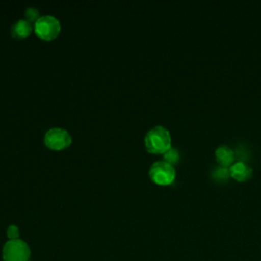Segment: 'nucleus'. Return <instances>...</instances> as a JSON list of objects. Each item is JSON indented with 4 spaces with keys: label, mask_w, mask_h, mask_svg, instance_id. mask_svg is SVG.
I'll use <instances>...</instances> for the list:
<instances>
[{
    "label": "nucleus",
    "mask_w": 261,
    "mask_h": 261,
    "mask_svg": "<svg viewBox=\"0 0 261 261\" xmlns=\"http://www.w3.org/2000/svg\"><path fill=\"white\" fill-rule=\"evenodd\" d=\"M3 261H30V246L20 239L7 241L2 249Z\"/></svg>",
    "instance_id": "f03ea898"
},
{
    "label": "nucleus",
    "mask_w": 261,
    "mask_h": 261,
    "mask_svg": "<svg viewBox=\"0 0 261 261\" xmlns=\"http://www.w3.org/2000/svg\"><path fill=\"white\" fill-rule=\"evenodd\" d=\"M36 35L45 41H51L55 39L61 30V24L58 18L53 15H42L34 24Z\"/></svg>",
    "instance_id": "7ed1b4c3"
},
{
    "label": "nucleus",
    "mask_w": 261,
    "mask_h": 261,
    "mask_svg": "<svg viewBox=\"0 0 261 261\" xmlns=\"http://www.w3.org/2000/svg\"><path fill=\"white\" fill-rule=\"evenodd\" d=\"M149 176L158 185H169L175 177V168L165 160L155 161L149 168Z\"/></svg>",
    "instance_id": "20e7f679"
},
{
    "label": "nucleus",
    "mask_w": 261,
    "mask_h": 261,
    "mask_svg": "<svg viewBox=\"0 0 261 261\" xmlns=\"http://www.w3.org/2000/svg\"><path fill=\"white\" fill-rule=\"evenodd\" d=\"M177 158H178V154H177V152H176V150H174V149H169V150H167L165 153H164V159H165V161H167V162H169V163H173V162H175L176 160H177Z\"/></svg>",
    "instance_id": "9d476101"
},
{
    "label": "nucleus",
    "mask_w": 261,
    "mask_h": 261,
    "mask_svg": "<svg viewBox=\"0 0 261 261\" xmlns=\"http://www.w3.org/2000/svg\"><path fill=\"white\" fill-rule=\"evenodd\" d=\"M229 174L237 180L239 181H244L249 179L252 176L253 169L252 167L244 162V161H237L233 162L229 167H228Z\"/></svg>",
    "instance_id": "423d86ee"
},
{
    "label": "nucleus",
    "mask_w": 261,
    "mask_h": 261,
    "mask_svg": "<svg viewBox=\"0 0 261 261\" xmlns=\"http://www.w3.org/2000/svg\"><path fill=\"white\" fill-rule=\"evenodd\" d=\"M32 30L33 28L30 21L27 19H18L11 27V35L15 39H24L31 34Z\"/></svg>",
    "instance_id": "6e6552de"
},
{
    "label": "nucleus",
    "mask_w": 261,
    "mask_h": 261,
    "mask_svg": "<svg viewBox=\"0 0 261 261\" xmlns=\"http://www.w3.org/2000/svg\"><path fill=\"white\" fill-rule=\"evenodd\" d=\"M18 236H19L18 227L14 224H10L7 228V237L9 238V240H16L18 239Z\"/></svg>",
    "instance_id": "9b49d317"
},
{
    "label": "nucleus",
    "mask_w": 261,
    "mask_h": 261,
    "mask_svg": "<svg viewBox=\"0 0 261 261\" xmlns=\"http://www.w3.org/2000/svg\"><path fill=\"white\" fill-rule=\"evenodd\" d=\"M70 134L62 127H51L44 136L45 145L53 150H62L71 144Z\"/></svg>",
    "instance_id": "39448f33"
},
{
    "label": "nucleus",
    "mask_w": 261,
    "mask_h": 261,
    "mask_svg": "<svg viewBox=\"0 0 261 261\" xmlns=\"http://www.w3.org/2000/svg\"><path fill=\"white\" fill-rule=\"evenodd\" d=\"M24 14H25L28 21H36L40 17L38 9H36L34 7H28L24 11Z\"/></svg>",
    "instance_id": "1a4fd4ad"
},
{
    "label": "nucleus",
    "mask_w": 261,
    "mask_h": 261,
    "mask_svg": "<svg viewBox=\"0 0 261 261\" xmlns=\"http://www.w3.org/2000/svg\"><path fill=\"white\" fill-rule=\"evenodd\" d=\"M215 157L220 165L229 167L234 161V152L229 146L220 145L215 150Z\"/></svg>",
    "instance_id": "0eeeda50"
},
{
    "label": "nucleus",
    "mask_w": 261,
    "mask_h": 261,
    "mask_svg": "<svg viewBox=\"0 0 261 261\" xmlns=\"http://www.w3.org/2000/svg\"><path fill=\"white\" fill-rule=\"evenodd\" d=\"M145 147L153 154H164L171 148V136L163 125H155L145 136Z\"/></svg>",
    "instance_id": "f257e3e1"
}]
</instances>
